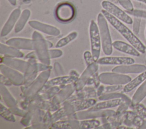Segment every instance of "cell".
Listing matches in <instances>:
<instances>
[{"mask_svg": "<svg viewBox=\"0 0 146 129\" xmlns=\"http://www.w3.org/2000/svg\"><path fill=\"white\" fill-rule=\"evenodd\" d=\"M101 13L104 15L107 21L115 28L132 45H133L141 53H144L146 51L145 45L140 39L119 19L113 16L108 11L103 9Z\"/></svg>", "mask_w": 146, "mask_h": 129, "instance_id": "1", "label": "cell"}, {"mask_svg": "<svg viewBox=\"0 0 146 129\" xmlns=\"http://www.w3.org/2000/svg\"><path fill=\"white\" fill-rule=\"evenodd\" d=\"M97 23L100 35L102 50L105 55L110 56L112 52V42L107 20L102 13H99L98 15Z\"/></svg>", "mask_w": 146, "mask_h": 129, "instance_id": "2", "label": "cell"}, {"mask_svg": "<svg viewBox=\"0 0 146 129\" xmlns=\"http://www.w3.org/2000/svg\"><path fill=\"white\" fill-rule=\"evenodd\" d=\"M32 39L34 42V51L37 58L42 63L50 65L51 59L49 55V48L47 40L38 32L34 31L32 35Z\"/></svg>", "mask_w": 146, "mask_h": 129, "instance_id": "3", "label": "cell"}, {"mask_svg": "<svg viewBox=\"0 0 146 129\" xmlns=\"http://www.w3.org/2000/svg\"><path fill=\"white\" fill-rule=\"evenodd\" d=\"M50 73L51 69L42 71L29 86H24L25 88L23 90L24 96L27 99H29L40 92L47 82Z\"/></svg>", "mask_w": 146, "mask_h": 129, "instance_id": "4", "label": "cell"}, {"mask_svg": "<svg viewBox=\"0 0 146 129\" xmlns=\"http://www.w3.org/2000/svg\"><path fill=\"white\" fill-rule=\"evenodd\" d=\"M89 34L91 53L94 61L96 62L99 59L102 43L98 26L93 20H91L90 23Z\"/></svg>", "mask_w": 146, "mask_h": 129, "instance_id": "5", "label": "cell"}, {"mask_svg": "<svg viewBox=\"0 0 146 129\" xmlns=\"http://www.w3.org/2000/svg\"><path fill=\"white\" fill-rule=\"evenodd\" d=\"M99 78L101 83L108 85H125L131 80L128 75L113 72L100 73Z\"/></svg>", "mask_w": 146, "mask_h": 129, "instance_id": "6", "label": "cell"}, {"mask_svg": "<svg viewBox=\"0 0 146 129\" xmlns=\"http://www.w3.org/2000/svg\"><path fill=\"white\" fill-rule=\"evenodd\" d=\"M116 114V111L112 110H82L74 114V119L78 120H84L94 119L96 118L113 117Z\"/></svg>", "mask_w": 146, "mask_h": 129, "instance_id": "7", "label": "cell"}, {"mask_svg": "<svg viewBox=\"0 0 146 129\" xmlns=\"http://www.w3.org/2000/svg\"><path fill=\"white\" fill-rule=\"evenodd\" d=\"M101 5L104 10L110 13L120 20L128 24L133 23L132 19L125 11L122 10L110 1H103L102 2Z\"/></svg>", "mask_w": 146, "mask_h": 129, "instance_id": "8", "label": "cell"}, {"mask_svg": "<svg viewBox=\"0 0 146 129\" xmlns=\"http://www.w3.org/2000/svg\"><path fill=\"white\" fill-rule=\"evenodd\" d=\"M99 68V64L97 62H94L91 65L87 66L85 70L79 76L77 81L74 83L75 90L79 91L82 90L87 85L88 80L96 73Z\"/></svg>", "mask_w": 146, "mask_h": 129, "instance_id": "9", "label": "cell"}, {"mask_svg": "<svg viewBox=\"0 0 146 129\" xmlns=\"http://www.w3.org/2000/svg\"><path fill=\"white\" fill-rule=\"evenodd\" d=\"M1 73L6 76L15 86L23 85L25 83L24 74L21 72L13 69L5 64L0 65Z\"/></svg>", "mask_w": 146, "mask_h": 129, "instance_id": "10", "label": "cell"}, {"mask_svg": "<svg viewBox=\"0 0 146 129\" xmlns=\"http://www.w3.org/2000/svg\"><path fill=\"white\" fill-rule=\"evenodd\" d=\"M74 7L70 3H63L57 7L55 14L57 19L63 22L70 21L74 16Z\"/></svg>", "mask_w": 146, "mask_h": 129, "instance_id": "11", "label": "cell"}, {"mask_svg": "<svg viewBox=\"0 0 146 129\" xmlns=\"http://www.w3.org/2000/svg\"><path fill=\"white\" fill-rule=\"evenodd\" d=\"M6 44L18 49L34 51V42L33 39L13 38L7 40Z\"/></svg>", "mask_w": 146, "mask_h": 129, "instance_id": "12", "label": "cell"}, {"mask_svg": "<svg viewBox=\"0 0 146 129\" xmlns=\"http://www.w3.org/2000/svg\"><path fill=\"white\" fill-rule=\"evenodd\" d=\"M101 65H127L132 64L135 63V60L129 57H116L106 56L99 58L96 61Z\"/></svg>", "mask_w": 146, "mask_h": 129, "instance_id": "13", "label": "cell"}, {"mask_svg": "<svg viewBox=\"0 0 146 129\" xmlns=\"http://www.w3.org/2000/svg\"><path fill=\"white\" fill-rule=\"evenodd\" d=\"M29 65L26 69V72L24 73L25 83L24 86L25 87L29 86L33 81L36 78L38 71V62L36 59H28Z\"/></svg>", "mask_w": 146, "mask_h": 129, "instance_id": "14", "label": "cell"}, {"mask_svg": "<svg viewBox=\"0 0 146 129\" xmlns=\"http://www.w3.org/2000/svg\"><path fill=\"white\" fill-rule=\"evenodd\" d=\"M78 78L79 77L70 74H69V76H57L56 77L53 78L50 80L47 81L42 90L48 89V88L55 86L66 85L69 84L75 83Z\"/></svg>", "mask_w": 146, "mask_h": 129, "instance_id": "15", "label": "cell"}, {"mask_svg": "<svg viewBox=\"0 0 146 129\" xmlns=\"http://www.w3.org/2000/svg\"><path fill=\"white\" fill-rule=\"evenodd\" d=\"M29 24L32 28L48 35L57 36L60 34V30L56 27L37 20H30L29 22Z\"/></svg>", "mask_w": 146, "mask_h": 129, "instance_id": "16", "label": "cell"}, {"mask_svg": "<svg viewBox=\"0 0 146 129\" xmlns=\"http://www.w3.org/2000/svg\"><path fill=\"white\" fill-rule=\"evenodd\" d=\"M21 14L19 8L15 9L10 14L9 18L5 23L1 31V36L3 37L8 35L15 27Z\"/></svg>", "mask_w": 146, "mask_h": 129, "instance_id": "17", "label": "cell"}, {"mask_svg": "<svg viewBox=\"0 0 146 129\" xmlns=\"http://www.w3.org/2000/svg\"><path fill=\"white\" fill-rule=\"evenodd\" d=\"M146 70V66L143 64H127L121 65L114 67L112 72L121 74L141 73Z\"/></svg>", "mask_w": 146, "mask_h": 129, "instance_id": "18", "label": "cell"}, {"mask_svg": "<svg viewBox=\"0 0 146 129\" xmlns=\"http://www.w3.org/2000/svg\"><path fill=\"white\" fill-rule=\"evenodd\" d=\"M2 63L3 64L23 73L26 72L29 65L28 61H26L19 59L7 56H4L3 57L1 58V64Z\"/></svg>", "mask_w": 146, "mask_h": 129, "instance_id": "19", "label": "cell"}, {"mask_svg": "<svg viewBox=\"0 0 146 129\" xmlns=\"http://www.w3.org/2000/svg\"><path fill=\"white\" fill-rule=\"evenodd\" d=\"M75 90V86L74 83L73 84L72 83L64 85V86L52 98V102L56 105H59L65 100L67 99L72 95Z\"/></svg>", "mask_w": 146, "mask_h": 129, "instance_id": "20", "label": "cell"}, {"mask_svg": "<svg viewBox=\"0 0 146 129\" xmlns=\"http://www.w3.org/2000/svg\"><path fill=\"white\" fill-rule=\"evenodd\" d=\"M125 101L122 98H115V99L103 100L100 102L95 103L94 105H93L92 107H91L87 110L93 111V110L108 109L109 108H112V107L120 106Z\"/></svg>", "mask_w": 146, "mask_h": 129, "instance_id": "21", "label": "cell"}, {"mask_svg": "<svg viewBox=\"0 0 146 129\" xmlns=\"http://www.w3.org/2000/svg\"><path fill=\"white\" fill-rule=\"evenodd\" d=\"M113 47L116 50L132 55L133 56H140V52L137 51L133 45L122 41L116 40L112 43Z\"/></svg>", "mask_w": 146, "mask_h": 129, "instance_id": "22", "label": "cell"}, {"mask_svg": "<svg viewBox=\"0 0 146 129\" xmlns=\"http://www.w3.org/2000/svg\"><path fill=\"white\" fill-rule=\"evenodd\" d=\"M0 53L4 56L21 58L23 57V53L18 49L12 46L0 44Z\"/></svg>", "mask_w": 146, "mask_h": 129, "instance_id": "23", "label": "cell"}, {"mask_svg": "<svg viewBox=\"0 0 146 129\" xmlns=\"http://www.w3.org/2000/svg\"><path fill=\"white\" fill-rule=\"evenodd\" d=\"M0 93L1 98L9 108L17 106V101L13 97L6 86L2 83L0 85Z\"/></svg>", "mask_w": 146, "mask_h": 129, "instance_id": "24", "label": "cell"}, {"mask_svg": "<svg viewBox=\"0 0 146 129\" xmlns=\"http://www.w3.org/2000/svg\"><path fill=\"white\" fill-rule=\"evenodd\" d=\"M146 97V80L137 88L132 97L131 105L134 107L139 105Z\"/></svg>", "mask_w": 146, "mask_h": 129, "instance_id": "25", "label": "cell"}, {"mask_svg": "<svg viewBox=\"0 0 146 129\" xmlns=\"http://www.w3.org/2000/svg\"><path fill=\"white\" fill-rule=\"evenodd\" d=\"M146 80V70L141 73L136 77L131 80L123 87V90L124 93H128L133 90Z\"/></svg>", "mask_w": 146, "mask_h": 129, "instance_id": "26", "label": "cell"}, {"mask_svg": "<svg viewBox=\"0 0 146 129\" xmlns=\"http://www.w3.org/2000/svg\"><path fill=\"white\" fill-rule=\"evenodd\" d=\"M71 102V101H70ZM75 112L88 109L96 103V100L92 98L79 99L78 101H71Z\"/></svg>", "mask_w": 146, "mask_h": 129, "instance_id": "27", "label": "cell"}, {"mask_svg": "<svg viewBox=\"0 0 146 129\" xmlns=\"http://www.w3.org/2000/svg\"><path fill=\"white\" fill-rule=\"evenodd\" d=\"M51 126L55 128H79L80 122L76 119L64 121L58 120L53 123Z\"/></svg>", "mask_w": 146, "mask_h": 129, "instance_id": "28", "label": "cell"}, {"mask_svg": "<svg viewBox=\"0 0 146 129\" xmlns=\"http://www.w3.org/2000/svg\"><path fill=\"white\" fill-rule=\"evenodd\" d=\"M31 12L29 9H25L21 13L20 16L14 27V31L16 33L19 32L24 28L27 20H29Z\"/></svg>", "mask_w": 146, "mask_h": 129, "instance_id": "29", "label": "cell"}, {"mask_svg": "<svg viewBox=\"0 0 146 129\" xmlns=\"http://www.w3.org/2000/svg\"><path fill=\"white\" fill-rule=\"evenodd\" d=\"M115 98H122L124 100L125 102L129 103L131 104V101L130 99L125 94L120 93H104L102 95L99 97V99L100 101L107 100V99H115Z\"/></svg>", "mask_w": 146, "mask_h": 129, "instance_id": "30", "label": "cell"}, {"mask_svg": "<svg viewBox=\"0 0 146 129\" xmlns=\"http://www.w3.org/2000/svg\"><path fill=\"white\" fill-rule=\"evenodd\" d=\"M78 36V33L76 31H72L66 35L65 37L62 38L55 44V47L60 48L67 45L68 43L73 41Z\"/></svg>", "mask_w": 146, "mask_h": 129, "instance_id": "31", "label": "cell"}, {"mask_svg": "<svg viewBox=\"0 0 146 129\" xmlns=\"http://www.w3.org/2000/svg\"><path fill=\"white\" fill-rule=\"evenodd\" d=\"M37 107L51 111H55L59 109V105L54 103L52 102L47 101H39L35 103Z\"/></svg>", "mask_w": 146, "mask_h": 129, "instance_id": "32", "label": "cell"}, {"mask_svg": "<svg viewBox=\"0 0 146 129\" xmlns=\"http://www.w3.org/2000/svg\"><path fill=\"white\" fill-rule=\"evenodd\" d=\"M0 115L5 119L11 122H15V118L14 116V114L11 112L10 109L7 108L1 103L0 107Z\"/></svg>", "mask_w": 146, "mask_h": 129, "instance_id": "33", "label": "cell"}, {"mask_svg": "<svg viewBox=\"0 0 146 129\" xmlns=\"http://www.w3.org/2000/svg\"><path fill=\"white\" fill-rule=\"evenodd\" d=\"M100 122L94 119H84L80 122V128H95L100 126Z\"/></svg>", "mask_w": 146, "mask_h": 129, "instance_id": "34", "label": "cell"}, {"mask_svg": "<svg viewBox=\"0 0 146 129\" xmlns=\"http://www.w3.org/2000/svg\"><path fill=\"white\" fill-rule=\"evenodd\" d=\"M47 90H46L44 94L40 95V98H42V99L46 100L53 98L59 91L60 88L58 86H55L51 87Z\"/></svg>", "mask_w": 146, "mask_h": 129, "instance_id": "35", "label": "cell"}, {"mask_svg": "<svg viewBox=\"0 0 146 129\" xmlns=\"http://www.w3.org/2000/svg\"><path fill=\"white\" fill-rule=\"evenodd\" d=\"M128 14L140 18L146 19V10L140 9H133L132 10H125Z\"/></svg>", "mask_w": 146, "mask_h": 129, "instance_id": "36", "label": "cell"}, {"mask_svg": "<svg viewBox=\"0 0 146 129\" xmlns=\"http://www.w3.org/2000/svg\"><path fill=\"white\" fill-rule=\"evenodd\" d=\"M123 89L122 85H113L108 86H104L103 87V94L108 93H112L117 90H120Z\"/></svg>", "mask_w": 146, "mask_h": 129, "instance_id": "37", "label": "cell"}, {"mask_svg": "<svg viewBox=\"0 0 146 129\" xmlns=\"http://www.w3.org/2000/svg\"><path fill=\"white\" fill-rule=\"evenodd\" d=\"M120 5L125 10H132L133 9V6L130 0H117Z\"/></svg>", "mask_w": 146, "mask_h": 129, "instance_id": "38", "label": "cell"}, {"mask_svg": "<svg viewBox=\"0 0 146 129\" xmlns=\"http://www.w3.org/2000/svg\"><path fill=\"white\" fill-rule=\"evenodd\" d=\"M83 57H84V59L85 60L87 66H88V65H91V64H92L93 63L95 62L94 60L92 53L88 51H86L84 52Z\"/></svg>", "mask_w": 146, "mask_h": 129, "instance_id": "39", "label": "cell"}, {"mask_svg": "<svg viewBox=\"0 0 146 129\" xmlns=\"http://www.w3.org/2000/svg\"><path fill=\"white\" fill-rule=\"evenodd\" d=\"M140 22H141V18H137V17H134V19L133 20L132 30H133V33L136 35H137L139 32Z\"/></svg>", "mask_w": 146, "mask_h": 129, "instance_id": "40", "label": "cell"}, {"mask_svg": "<svg viewBox=\"0 0 146 129\" xmlns=\"http://www.w3.org/2000/svg\"><path fill=\"white\" fill-rule=\"evenodd\" d=\"M49 55L50 59H53L62 56L63 55V52L60 49H49Z\"/></svg>", "mask_w": 146, "mask_h": 129, "instance_id": "41", "label": "cell"}, {"mask_svg": "<svg viewBox=\"0 0 146 129\" xmlns=\"http://www.w3.org/2000/svg\"><path fill=\"white\" fill-rule=\"evenodd\" d=\"M54 73L56 76H61L64 75V70L61 66V65L58 63L56 62L54 64Z\"/></svg>", "mask_w": 146, "mask_h": 129, "instance_id": "42", "label": "cell"}, {"mask_svg": "<svg viewBox=\"0 0 146 129\" xmlns=\"http://www.w3.org/2000/svg\"><path fill=\"white\" fill-rule=\"evenodd\" d=\"M32 113L30 112H27L26 114L22 116V118L21 120V124L25 126H27L30 124L31 120L32 119Z\"/></svg>", "mask_w": 146, "mask_h": 129, "instance_id": "43", "label": "cell"}, {"mask_svg": "<svg viewBox=\"0 0 146 129\" xmlns=\"http://www.w3.org/2000/svg\"><path fill=\"white\" fill-rule=\"evenodd\" d=\"M10 109V110L11 111V112L14 114H15L17 115L20 116H23L27 111H26L24 110L21 109L19 108H18L17 106L15 107H10L9 108Z\"/></svg>", "mask_w": 146, "mask_h": 129, "instance_id": "44", "label": "cell"}, {"mask_svg": "<svg viewBox=\"0 0 146 129\" xmlns=\"http://www.w3.org/2000/svg\"><path fill=\"white\" fill-rule=\"evenodd\" d=\"M0 78H1V80H1V83L3 84L5 86H10L13 85L11 82L6 76H5L2 73H1V74H0Z\"/></svg>", "mask_w": 146, "mask_h": 129, "instance_id": "45", "label": "cell"}, {"mask_svg": "<svg viewBox=\"0 0 146 129\" xmlns=\"http://www.w3.org/2000/svg\"><path fill=\"white\" fill-rule=\"evenodd\" d=\"M38 71L39 72H42L48 69H51V66L48 65H46L42 63H38Z\"/></svg>", "mask_w": 146, "mask_h": 129, "instance_id": "46", "label": "cell"}, {"mask_svg": "<svg viewBox=\"0 0 146 129\" xmlns=\"http://www.w3.org/2000/svg\"><path fill=\"white\" fill-rule=\"evenodd\" d=\"M37 57V56H36V54L35 53V51H33L31 52H30L26 56H25V59H36Z\"/></svg>", "mask_w": 146, "mask_h": 129, "instance_id": "47", "label": "cell"}, {"mask_svg": "<svg viewBox=\"0 0 146 129\" xmlns=\"http://www.w3.org/2000/svg\"><path fill=\"white\" fill-rule=\"evenodd\" d=\"M133 122H134V124L138 126H141L143 123V120L141 118H140L139 116H136V118H135Z\"/></svg>", "mask_w": 146, "mask_h": 129, "instance_id": "48", "label": "cell"}, {"mask_svg": "<svg viewBox=\"0 0 146 129\" xmlns=\"http://www.w3.org/2000/svg\"><path fill=\"white\" fill-rule=\"evenodd\" d=\"M70 75H73V76H77V77H79V74L78 73V72L74 70H72L70 71Z\"/></svg>", "mask_w": 146, "mask_h": 129, "instance_id": "49", "label": "cell"}, {"mask_svg": "<svg viewBox=\"0 0 146 129\" xmlns=\"http://www.w3.org/2000/svg\"><path fill=\"white\" fill-rule=\"evenodd\" d=\"M8 1L13 6H15L17 3V0H8Z\"/></svg>", "mask_w": 146, "mask_h": 129, "instance_id": "50", "label": "cell"}, {"mask_svg": "<svg viewBox=\"0 0 146 129\" xmlns=\"http://www.w3.org/2000/svg\"><path fill=\"white\" fill-rule=\"evenodd\" d=\"M136 1H140V2H141L143 3H144L146 4V0H136Z\"/></svg>", "mask_w": 146, "mask_h": 129, "instance_id": "51", "label": "cell"}, {"mask_svg": "<svg viewBox=\"0 0 146 129\" xmlns=\"http://www.w3.org/2000/svg\"><path fill=\"white\" fill-rule=\"evenodd\" d=\"M47 1H48V0H43V1H44V2H47Z\"/></svg>", "mask_w": 146, "mask_h": 129, "instance_id": "52", "label": "cell"}, {"mask_svg": "<svg viewBox=\"0 0 146 129\" xmlns=\"http://www.w3.org/2000/svg\"><path fill=\"white\" fill-rule=\"evenodd\" d=\"M145 38H146V28H145Z\"/></svg>", "mask_w": 146, "mask_h": 129, "instance_id": "53", "label": "cell"}, {"mask_svg": "<svg viewBox=\"0 0 146 129\" xmlns=\"http://www.w3.org/2000/svg\"><path fill=\"white\" fill-rule=\"evenodd\" d=\"M107 1H112V0H107Z\"/></svg>", "mask_w": 146, "mask_h": 129, "instance_id": "54", "label": "cell"}]
</instances>
